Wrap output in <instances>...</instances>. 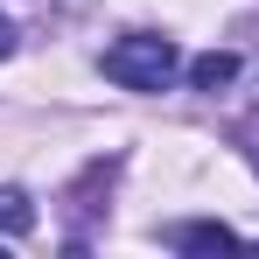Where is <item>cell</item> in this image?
Here are the masks:
<instances>
[{"label":"cell","instance_id":"cell-1","mask_svg":"<svg viewBox=\"0 0 259 259\" xmlns=\"http://www.w3.org/2000/svg\"><path fill=\"white\" fill-rule=\"evenodd\" d=\"M175 70H182V49L168 35H119L105 49V77L119 91H161Z\"/></svg>","mask_w":259,"mask_h":259},{"label":"cell","instance_id":"cell-3","mask_svg":"<svg viewBox=\"0 0 259 259\" xmlns=\"http://www.w3.org/2000/svg\"><path fill=\"white\" fill-rule=\"evenodd\" d=\"M175 245H182V252H217V245H238V231L203 217V224H182V231H175Z\"/></svg>","mask_w":259,"mask_h":259},{"label":"cell","instance_id":"cell-2","mask_svg":"<svg viewBox=\"0 0 259 259\" xmlns=\"http://www.w3.org/2000/svg\"><path fill=\"white\" fill-rule=\"evenodd\" d=\"M231 77H238V56H231V49H203V56H189V84H196V91H224Z\"/></svg>","mask_w":259,"mask_h":259},{"label":"cell","instance_id":"cell-4","mask_svg":"<svg viewBox=\"0 0 259 259\" xmlns=\"http://www.w3.org/2000/svg\"><path fill=\"white\" fill-rule=\"evenodd\" d=\"M0 231H7V238L35 231V203H28L21 189H7V182H0Z\"/></svg>","mask_w":259,"mask_h":259},{"label":"cell","instance_id":"cell-5","mask_svg":"<svg viewBox=\"0 0 259 259\" xmlns=\"http://www.w3.org/2000/svg\"><path fill=\"white\" fill-rule=\"evenodd\" d=\"M7 56H14V21L0 14V63H7Z\"/></svg>","mask_w":259,"mask_h":259}]
</instances>
